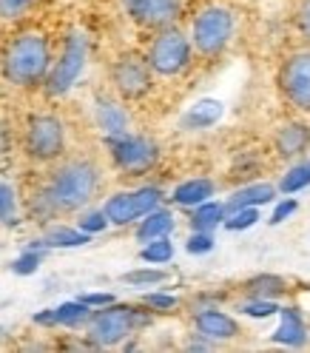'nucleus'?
Masks as SVG:
<instances>
[{
    "label": "nucleus",
    "mask_w": 310,
    "mask_h": 353,
    "mask_svg": "<svg viewBox=\"0 0 310 353\" xmlns=\"http://www.w3.org/2000/svg\"><path fill=\"white\" fill-rule=\"evenodd\" d=\"M97 188H100L97 165L88 160H72V163L60 165L52 174L49 185L32 200V214L40 219H49L57 214L80 211L83 205L92 203Z\"/></svg>",
    "instance_id": "obj_1"
},
{
    "label": "nucleus",
    "mask_w": 310,
    "mask_h": 353,
    "mask_svg": "<svg viewBox=\"0 0 310 353\" xmlns=\"http://www.w3.org/2000/svg\"><path fill=\"white\" fill-rule=\"evenodd\" d=\"M49 63H52V52L46 37L37 32H23L3 52V77L14 85H34L46 80Z\"/></svg>",
    "instance_id": "obj_2"
},
{
    "label": "nucleus",
    "mask_w": 310,
    "mask_h": 353,
    "mask_svg": "<svg viewBox=\"0 0 310 353\" xmlns=\"http://www.w3.org/2000/svg\"><path fill=\"white\" fill-rule=\"evenodd\" d=\"M140 325H148V316L137 307L128 305H103L100 311H92L88 316V339L100 347L120 345L125 336H131Z\"/></svg>",
    "instance_id": "obj_3"
},
{
    "label": "nucleus",
    "mask_w": 310,
    "mask_h": 353,
    "mask_svg": "<svg viewBox=\"0 0 310 353\" xmlns=\"http://www.w3.org/2000/svg\"><path fill=\"white\" fill-rule=\"evenodd\" d=\"M188 63H191V43L183 32L165 29V32H160L157 37H154L151 49H148L151 72L174 77V74H180Z\"/></svg>",
    "instance_id": "obj_4"
},
{
    "label": "nucleus",
    "mask_w": 310,
    "mask_h": 353,
    "mask_svg": "<svg viewBox=\"0 0 310 353\" xmlns=\"http://www.w3.org/2000/svg\"><path fill=\"white\" fill-rule=\"evenodd\" d=\"M231 32H234V17L228 9H219V6H211L205 12H199L196 20H194V46L199 54H219L225 49V43L231 40Z\"/></svg>",
    "instance_id": "obj_5"
},
{
    "label": "nucleus",
    "mask_w": 310,
    "mask_h": 353,
    "mask_svg": "<svg viewBox=\"0 0 310 353\" xmlns=\"http://www.w3.org/2000/svg\"><path fill=\"white\" fill-rule=\"evenodd\" d=\"M85 54H88L85 37L80 32H72L69 40H65V46H63L60 60L54 63V69L46 74V92L49 94H65L69 92V88L74 85V80L80 77V72H83Z\"/></svg>",
    "instance_id": "obj_6"
},
{
    "label": "nucleus",
    "mask_w": 310,
    "mask_h": 353,
    "mask_svg": "<svg viewBox=\"0 0 310 353\" xmlns=\"http://www.w3.org/2000/svg\"><path fill=\"white\" fill-rule=\"evenodd\" d=\"M163 200V191L154 188V185H145V188H137V191H123V194H114L112 200L105 203L103 214L108 223L114 225H128L134 219L145 216L148 211H154Z\"/></svg>",
    "instance_id": "obj_7"
},
{
    "label": "nucleus",
    "mask_w": 310,
    "mask_h": 353,
    "mask_svg": "<svg viewBox=\"0 0 310 353\" xmlns=\"http://www.w3.org/2000/svg\"><path fill=\"white\" fill-rule=\"evenodd\" d=\"M108 148H112L114 163L125 174H143L148 171L160 157V148L148 137H134V134H120V137H108Z\"/></svg>",
    "instance_id": "obj_8"
},
{
    "label": "nucleus",
    "mask_w": 310,
    "mask_h": 353,
    "mask_svg": "<svg viewBox=\"0 0 310 353\" xmlns=\"http://www.w3.org/2000/svg\"><path fill=\"white\" fill-rule=\"evenodd\" d=\"M65 134H63V123L52 114H37L29 120L26 131V151L34 160H54L63 154Z\"/></svg>",
    "instance_id": "obj_9"
},
{
    "label": "nucleus",
    "mask_w": 310,
    "mask_h": 353,
    "mask_svg": "<svg viewBox=\"0 0 310 353\" xmlns=\"http://www.w3.org/2000/svg\"><path fill=\"white\" fill-rule=\"evenodd\" d=\"M282 92L302 112H310V52H299L282 69Z\"/></svg>",
    "instance_id": "obj_10"
},
{
    "label": "nucleus",
    "mask_w": 310,
    "mask_h": 353,
    "mask_svg": "<svg viewBox=\"0 0 310 353\" xmlns=\"http://www.w3.org/2000/svg\"><path fill=\"white\" fill-rule=\"evenodd\" d=\"M112 77H114V85L120 94L143 97L151 88V65H148V60H143L137 54H128V57L117 60Z\"/></svg>",
    "instance_id": "obj_11"
},
{
    "label": "nucleus",
    "mask_w": 310,
    "mask_h": 353,
    "mask_svg": "<svg viewBox=\"0 0 310 353\" xmlns=\"http://www.w3.org/2000/svg\"><path fill=\"white\" fill-rule=\"evenodd\" d=\"M125 12L143 26H171L183 12V0H123Z\"/></svg>",
    "instance_id": "obj_12"
},
{
    "label": "nucleus",
    "mask_w": 310,
    "mask_h": 353,
    "mask_svg": "<svg viewBox=\"0 0 310 353\" xmlns=\"http://www.w3.org/2000/svg\"><path fill=\"white\" fill-rule=\"evenodd\" d=\"M196 334L208 339V342H216V339H234L239 334V325L223 314V311H216V307H205V311H199L196 314Z\"/></svg>",
    "instance_id": "obj_13"
},
{
    "label": "nucleus",
    "mask_w": 310,
    "mask_h": 353,
    "mask_svg": "<svg viewBox=\"0 0 310 353\" xmlns=\"http://www.w3.org/2000/svg\"><path fill=\"white\" fill-rule=\"evenodd\" d=\"M279 314H282V325L271 339L276 345H291V347L304 345L307 342V327L302 322V314L296 311V307H279Z\"/></svg>",
    "instance_id": "obj_14"
},
{
    "label": "nucleus",
    "mask_w": 310,
    "mask_h": 353,
    "mask_svg": "<svg viewBox=\"0 0 310 353\" xmlns=\"http://www.w3.org/2000/svg\"><path fill=\"white\" fill-rule=\"evenodd\" d=\"M276 196V188L268 185V183H256V185H245L231 194V200L225 205V216L239 211V208H256V205H265V203H273Z\"/></svg>",
    "instance_id": "obj_15"
},
{
    "label": "nucleus",
    "mask_w": 310,
    "mask_h": 353,
    "mask_svg": "<svg viewBox=\"0 0 310 353\" xmlns=\"http://www.w3.org/2000/svg\"><path fill=\"white\" fill-rule=\"evenodd\" d=\"M223 103L219 100H199V103H194L188 112L183 114V120H180V125L185 128V131H199V128H208V125H214L219 117H223Z\"/></svg>",
    "instance_id": "obj_16"
},
{
    "label": "nucleus",
    "mask_w": 310,
    "mask_h": 353,
    "mask_svg": "<svg viewBox=\"0 0 310 353\" xmlns=\"http://www.w3.org/2000/svg\"><path fill=\"white\" fill-rule=\"evenodd\" d=\"M94 117H97V125L105 131L108 137H120V134H125V131H128V114H125V108L117 105V103H112V100H100Z\"/></svg>",
    "instance_id": "obj_17"
},
{
    "label": "nucleus",
    "mask_w": 310,
    "mask_h": 353,
    "mask_svg": "<svg viewBox=\"0 0 310 353\" xmlns=\"http://www.w3.org/2000/svg\"><path fill=\"white\" fill-rule=\"evenodd\" d=\"M211 194H214V183H211V180H203V176H196V180H188V183H183V185H176L171 200H174L176 205L194 208V205H199V203L211 200Z\"/></svg>",
    "instance_id": "obj_18"
},
{
    "label": "nucleus",
    "mask_w": 310,
    "mask_h": 353,
    "mask_svg": "<svg viewBox=\"0 0 310 353\" xmlns=\"http://www.w3.org/2000/svg\"><path fill=\"white\" fill-rule=\"evenodd\" d=\"M171 231H174V214L154 208V211H148L143 216V223L137 228V239L148 242V239H157V236H168Z\"/></svg>",
    "instance_id": "obj_19"
},
{
    "label": "nucleus",
    "mask_w": 310,
    "mask_h": 353,
    "mask_svg": "<svg viewBox=\"0 0 310 353\" xmlns=\"http://www.w3.org/2000/svg\"><path fill=\"white\" fill-rule=\"evenodd\" d=\"M88 242V234L80 228H69V225H54L43 236V245L46 248H80Z\"/></svg>",
    "instance_id": "obj_20"
},
{
    "label": "nucleus",
    "mask_w": 310,
    "mask_h": 353,
    "mask_svg": "<svg viewBox=\"0 0 310 353\" xmlns=\"http://www.w3.org/2000/svg\"><path fill=\"white\" fill-rule=\"evenodd\" d=\"M225 219V205H219V203H199L194 205V214H191V228L194 231H214L219 223Z\"/></svg>",
    "instance_id": "obj_21"
},
{
    "label": "nucleus",
    "mask_w": 310,
    "mask_h": 353,
    "mask_svg": "<svg viewBox=\"0 0 310 353\" xmlns=\"http://www.w3.org/2000/svg\"><path fill=\"white\" fill-rule=\"evenodd\" d=\"M307 143H310V131L304 125H299V123L285 125L279 131V137H276V145H279V151L285 154V157H293V154L304 151Z\"/></svg>",
    "instance_id": "obj_22"
},
{
    "label": "nucleus",
    "mask_w": 310,
    "mask_h": 353,
    "mask_svg": "<svg viewBox=\"0 0 310 353\" xmlns=\"http://www.w3.org/2000/svg\"><path fill=\"white\" fill-rule=\"evenodd\" d=\"M88 316H92V307H88L83 299H74V302H63L54 307V319L57 325L63 327H77V325H85Z\"/></svg>",
    "instance_id": "obj_23"
},
{
    "label": "nucleus",
    "mask_w": 310,
    "mask_h": 353,
    "mask_svg": "<svg viewBox=\"0 0 310 353\" xmlns=\"http://www.w3.org/2000/svg\"><path fill=\"white\" fill-rule=\"evenodd\" d=\"M248 291H251L254 299H271V296H276V294L285 291V279L282 276H273V274H262V276H256V279L248 282Z\"/></svg>",
    "instance_id": "obj_24"
},
{
    "label": "nucleus",
    "mask_w": 310,
    "mask_h": 353,
    "mask_svg": "<svg viewBox=\"0 0 310 353\" xmlns=\"http://www.w3.org/2000/svg\"><path fill=\"white\" fill-rule=\"evenodd\" d=\"M140 256H143V262H148V265H163V262H168V259L174 256V245H171L168 236L148 239L145 248L140 251Z\"/></svg>",
    "instance_id": "obj_25"
},
{
    "label": "nucleus",
    "mask_w": 310,
    "mask_h": 353,
    "mask_svg": "<svg viewBox=\"0 0 310 353\" xmlns=\"http://www.w3.org/2000/svg\"><path fill=\"white\" fill-rule=\"evenodd\" d=\"M307 185H310V163H299L282 176L279 191L282 194H296V191H302Z\"/></svg>",
    "instance_id": "obj_26"
},
{
    "label": "nucleus",
    "mask_w": 310,
    "mask_h": 353,
    "mask_svg": "<svg viewBox=\"0 0 310 353\" xmlns=\"http://www.w3.org/2000/svg\"><path fill=\"white\" fill-rule=\"evenodd\" d=\"M165 279H168V274L160 268H137V271L123 274V282L134 285V288H148V285H160Z\"/></svg>",
    "instance_id": "obj_27"
},
{
    "label": "nucleus",
    "mask_w": 310,
    "mask_h": 353,
    "mask_svg": "<svg viewBox=\"0 0 310 353\" xmlns=\"http://www.w3.org/2000/svg\"><path fill=\"white\" fill-rule=\"evenodd\" d=\"M43 251H46V248H34V245H32L26 254H20V256L12 262V271L20 274V276L34 274V271L40 268V262H43Z\"/></svg>",
    "instance_id": "obj_28"
},
{
    "label": "nucleus",
    "mask_w": 310,
    "mask_h": 353,
    "mask_svg": "<svg viewBox=\"0 0 310 353\" xmlns=\"http://www.w3.org/2000/svg\"><path fill=\"white\" fill-rule=\"evenodd\" d=\"M0 223L3 225H14L17 223V200L12 185L0 183Z\"/></svg>",
    "instance_id": "obj_29"
},
{
    "label": "nucleus",
    "mask_w": 310,
    "mask_h": 353,
    "mask_svg": "<svg viewBox=\"0 0 310 353\" xmlns=\"http://www.w3.org/2000/svg\"><path fill=\"white\" fill-rule=\"evenodd\" d=\"M256 219H259V211H256V208H239V211H234L231 216H225L223 223H225L228 231H245V228L256 225Z\"/></svg>",
    "instance_id": "obj_30"
},
{
    "label": "nucleus",
    "mask_w": 310,
    "mask_h": 353,
    "mask_svg": "<svg viewBox=\"0 0 310 353\" xmlns=\"http://www.w3.org/2000/svg\"><path fill=\"white\" fill-rule=\"evenodd\" d=\"M105 225H108V219H105V214H103V211H85V214L80 216V223H77V228H80V231H85L88 236L105 231Z\"/></svg>",
    "instance_id": "obj_31"
},
{
    "label": "nucleus",
    "mask_w": 310,
    "mask_h": 353,
    "mask_svg": "<svg viewBox=\"0 0 310 353\" xmlns=\"http://www.w3.org/2000/svg\"><path fill=\"white\" fill-rule=\"evenodd\" d=\"M248 316H256V319H265V316H273V314H279V305L276 302H271V299H254V302H248L245 307H242Z\"/></svg>",
    "instance_id": "obj_32"
},
{
    "label": "nucleus",
    "mask_w": 310,
    "mask_h": 353,
    "mask_svg": "<svg viewBox=\"0 0 310 353\" xmlns=\"http://www.w3.org/2000/svg\"><path fill=\"white\" fill-rule=\"evenodd\" d=\"M143 305L151 307V311H174V307L180 305V299L171 296V294H145Z\"/></svg>",
    "instance_id": "obj_33"
},
{
    "label": "nucleus",
    "mask_w": 310,
    "mask_h": 353,
    "mask_svg": "<svg viewBox=\"0 0 310 353\" xmlns=\"http://www.w3.org/2000/svg\"><path fill=\"white\" fill-rule=\"evenodd\" d=\"M34 0H0V17L3 20H14L20 14H26L32 9Z\"/></svg>",
    "instance_id": "obj_34"
},
{
    "label": "nucleus",
    "mask_w": 310,
    "mask_h": 353,
    "mask_svg": "<svg viewBox=\"0 0 310 353\" xmlns=\"http://www.w3.org/2000/svg\"><path fill=\"white\" fill-rule=\"evenodd\" d=\"M188 254H208L214 248V236L211 231H194V236L188 239Z\"/></svg>",
    "instance_id": "obj_35"
},
{
    "label": "nucleus",
    "mask_w": 310,
    "mask_h": 353,
    "mask_svg": "<svg viewBox=\"0 0 310 353\" xmlns=\"http://www.w3.org/2000/svg\"><path fill=\"white\" fill-rule=\"evenodd\" d=\"M293 211H296V203H293V200H285V203H279V205L273 208V214H271L268 223H271V225H279V223H285V219L291 216Z\"/></svg>",
    "instance_id": "obj_36"
},
{
    "label": "nucleus",
    "mask_w": 310,
    "mask_h": 353,
    "mask_svg": "<svg viewBox=\"0 0 310 353\" xmlns=\"http://www.w3.org/2000/svg\"><path fill=\"white\" fill-rule=\"evenodd\" d=\"M88 307H103V305H112L114 302V296L112 294H85V296H80Z\"/></svg>",
    "instance_id": "obj_37"
},
{
    "label": "nucleus",
    "mask_w": 310,
    "mask_h": 353,
    "mask_svg": "<svg viewBox=\"0 0 310 353\" xmlns=\"http://www.w3.org/2000/svg\"><path fill=\"white\" fill-rule=\"evenodd\" d=\"M299 29H302V34L310 40V0H304L302 9H299Z\"/></svg>",
    "instance_id": "obj_38"
},
{
    "label": "nucleus",
    "mask_w": 310,
    "mask_h": 353,
    "mask_svg": "<svg viewBox=\"0 0 310 353\" xmlns=\"http://www.w3.org/2000/svg\"><path fill=\"white\" fill-rule=\"evenodd\" d=\"M34 325H57V319H54V307H49V311H40V314H34Z\"/></svg>",
    "instance_id": "obj_39"
},
{
    "label": "nucleus",
    "mask_w": 310,
    "mask_h": 353,
    "mask_svg": "<svg viewBox=\"0 0 310 353\" xmlns=\"http://www.w3.org/2000/svg\"><path fill=\"white\" fill-rule=\"evenodd\" d=\"M208 347H211L208 342H191L188 345V350H208Z\"/></svg>",
    "instance_id": "obj_40"
},
{
    "label": "nucleus",
    "mask_w": 310,
    "mask_h": 353,
    "mask_svg": "<svg viewBox=\"0 0 310 353\" xmlns=\"http://www.w3.org/2000/svg\"><path fill=\"white\" fill-rule=\"evenodd\" d=\"M0 148H6V128L0 125Z\"/></svg>",
    "instance_id": "obj_41"
},
{
    "label": "nucleus",
    "mask_w": 310,
    "mask_h": 353,
    "mask_svg": "<svg viewBox=\"0 0 310 353\" xmlns=\"http://www.w3.org/2000/svg\"><path fill=\"white\" fill-rule=\"evenodd\" d=\"M0 334H3V327H0Z\"/></svg>",
    "instance_id": "obj_42"
}]
</instances>
